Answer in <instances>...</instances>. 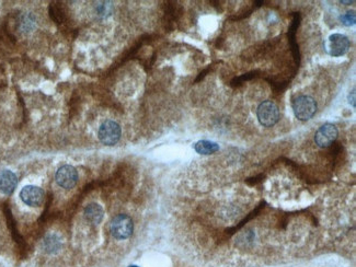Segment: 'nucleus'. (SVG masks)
I'll use <instances>...</instances> for the list:
<instances>
[{
    "mask_svg": "<svg viewBox=\"0 0 356 267\" xmlns=\"http://www.w3.org/2000/svg\"><path fill=\"white\" fill-rule=\"evenodd\" d=\"M340 2L341 3H344V4H351V3H354L355 1H354V0H352V1H344V0H341Z\"/></svg>",
    "mask_w": 356,
    "mask_h": 267,
    "instance_id": "obj_18",
    "label": "nucleus"
},
{
    "mask_svg": "<svg viewBox=\"0 0 356 267\" xmlns=\"http://www.w3.org/2000/svg\"><path fill=\"white\" fill-rule=\"evenodd\" d=\"M292 109L298 121L307 122L317 112V102L310 95H299L293 100Z\"/></svg>",
    "mask_w": 356,
    "mask_h": 267,
    "instance_id": "obj_1",
    "label": "nucleus"
},
{
    "mask_svg": "<svg viewBox=\"0 0 356 267\" xmlns=\"http://www.w3.org/2000/svg\"><path fill=\"white\" fill-rule=\"evenodd\" d=\"M121 126L117 122L110 121V119L102 123L99 128V132H98V136H99L100 141L105 146L117 145L119 138H121Z\"/></svg>",
    "mask_w": 356,
    "mask_h": 267,
    "instance_id": "obj_5",
    "label": "nucleus"
},
{
    "mask_svg": "<svg viewBox=\"0 0 356 267\" xmlns=\"http://www.w3.org/2000/svg\"><path fill=\"white\" fill-rule=\"evenodd\" d=\"M257 117L263 127H273L281 118V113H279L278 106L273 101L266 100L257 106Z\"/></svg>",
    "mask_w": 356,
    "mask_h": 267,
    "instance_id": "obj_2",
    "label": "nucleus"
},
{
    "mask_svg": "<svg viewBox=\"0 0 356 267\" xmlns=\"http://www.w3.org/2000/svg\"><path fill=\"white\" fill-rule=\"evenodd\" d=\"M350 47L351 42L349 38L341 33L331 34L324 42V50L332 57L344 56L350 51Z\"/></svg>",
    "mask_w": 356,
    "mask_h": 267,
    "instance_id": "obj_4",
    "label": "nucleus"
},
{
    "mask_svg": "<svg viewBox=\"0 0 356 267\" xmlns=\"http://www.w3.org/2000/svg\"><path fill=\"white\" fill-rule=\"evenodd\" d=\"M131 267H137V266H131Z\"/></svg>",
    "mask_w": 356,
    "mask_h": 267,
    "instance_id": "obj_19",
    "label": "nucleus"
},
{
    "mask_svg": "<svg viewBox=\"0 0 356 267\" xmlns=\"http://www.w3.org/2000/svg\"><path fill=\"white\" fill-rule=\"evenodd\" d=\"M97 12L98 15L102 18L109 17L111 15V12H112V3L108 1L100 2L99 6L97 7Z\"/></svg>",
    "mask_w": 356,
    "mask_h": 267,
    "instance_id": "obj_13",
    "label": "nucleus"
},
{
    "mask_svg": "<svg viewBox=\"0 0 356 267\" xmlns=\"http://www.w3.org/2000/svg\"><path fill=\"white\" fill-rule=\"evenodd\" d=\"M55 180L63 189H73L78 181V172L74 167L63 166L57 170Z\"/></svg>",
    "mask_w": 356,
    "mask_h": 267,
    "instance_id": "obj_8",
    "label": "nucleus"
},
{
    "mask_svg": "<svg viewBox=\"0 0 356 267\" xmlns=\"http://www.w3.org/2000/svg\"><path fill=\"white\" fill-rule=\"evenodd\" d=\"M20 197L25 205L31 207H39L41 206L45 198V193L44 191L35 185L24 186L20 192Z\"/></svg>",
    "mask_w": 356,
    "mask_h": 267,
    "instance_id": "obj_7",
    "label": "nucleus"
},
{
    "mask_svg": "<svg viewBox=\"0 0 356 267\" xmlns=\"http://www.w3.org/2000/svg\"><path fill=\"white\" fill-rule=\"evenodd\" d=\"M194 149L199 154L210 155L219 150V145L211 140H199L194 145Z\"/></svg>",
    "mask_w": 356,
    "mask_h": 267,
    "instance_id": "obj_12",
    "label": "nucleus"
},
{
    "mask_svg": "<svg viewBox=\"0 0 356 267\" xmlns=\"http://www.w3.org/2000/svg\"><path fill=\"white\" fill-rule=\"evenodd\" d=\"M104 211L103 208H102L99 204L92 203L89 204L88 206L84 208V217L86 219L91 222L93 225H99L100 222L103 219Z\"/></svg>",
    "mask_w": 356,
    "mask_h": 267,
    "instance_id": "obj_11",
    "label": "nucleus"
},
{
    "mask_svg": "<svg viewBox=\"0 0 356 267\" xmlns=\"http://www.w3.org/2000/svg\"><path fill=\"white\" fill-rule=\"evenodd\" d=\"M50 16L52 17V19L54 20L57 23H60L63 21V11L61 9L57 6V4L52 3L50 7Z\"/></svg>",
    "mask_w": 356,
    "mask_h": 267,
    "instance_id": "obj_14",
    "label": "nucleus"
},
{
    "mask_svg": "<svg viewBox=\"0 0 356 267\" xmlns=\"http://www.w3.org/2000/svg\"><path fill=\"white\" fill-rule=\"evenodd\" d=\"M299 23H300V15H299V12H295L293 15V21L288 29V42H289V46H291L293 56H294V58H295V63H296L297 67L300 63L299 47H298V44L296 41V33H297L298 26H299Z\"/></svg>",
    "mask_w": 356,
    "mask_h": 267,
    "instance_id": "obj_9",
    "label": "nucleus"
},
{
    "mask_svg": "<svg viewBox=\"0 0 356 267\" xmlns=\"http://www.w3.org/2000/svg\"><path fill=\"white\" fill-rule=\"evenodd\" d=\"M18 179L16 174L9 170L0 172V191L3 194L10 195L17 188Z\"/></svg>",
    "mask_w": 356,
    "mask_h": 267,
    "instance_id": "obj_10",
    "label": "nucleus"
},
{
    "mask_svg": "<svg viewBox=\"0 0 356 267\" xmlns=\"http://www.w3.org/2000/svg\"><path fill=\"white\" fill-rule=\"evenodd\" d=\"M257 73L256 71H252V73H249V74H244L242 76H240V77H236L233 81H231V84L233 86H240V84L243 83L244 81H248V80H251L252 78L256 77Z\"/></svg>",
    "mask_w": 356,
    "mask_h": 267,
    "instance_id": "obj_16",
    "label": "nucleus"
},
{
    "mask_svg": "<svg viewBox=\"0 0 356 267\" xmlns=\"http://www.w3.org/2000/svg\"><path fill=\"white\" fill-rule=\"evenodd\" d=\"M111 234L118 240H126L133 234L134 231V224L130 216L125 213L115 216L110 225Z\"/></svg>",
    "mask_w": 356,
    "mask_h": 267,
    "instance_id": "obj_3",
    "label": "nucleus"
},
{
    "mask_svg": "<svg viewBox=\"0 0 356 267\" xmlns=\"http://www.w3.org/2000/svg\"><path fill=\"white\" fill-rule=\"evenodd\" d=\"M355 95H356V93H355V89H353V90H352V92H350V95H349V103L351 104V105H352L353 106V108H355V101H356V99H355Z\"/></svg>",
    "mask_w": 356,
    "mask_h": 267,
    "instance_id": "obj_17",
    "label": "nucleus"
},
{
    "mask_svg": "<svg viewBox=\"0 0 356 267\" xmlns=\"http://www.w3.org/2000/svg\"><path fill=\"white\" fill-rule=\"evenodd\" d=\"M339 131L335 124L326 123L315 134V142L320 148H328L336 140Z\"/></svg>",
    "mask_w": 356,
    "mask_h": 267,
    "instance_id": "obj_6",
    "label": "nucleus"
},
{
    "mask_svg": "<svg viewBox=\"0 0 356 267\" xmlns=\"http://www.w3.org/2000/svg\"><path fill=\"white\" fill-rule=\"evenodd\" d=\"M340 20L342 22V24L345 25V26H351V25H354L355 22H356V15L354 11H349L344 13V15H342L340 17Z\"/></svg>",
    "mask_w": 356,
    "mask_h": 267,
    "instance_id": "obj_15",
    "label": "nucleus"
}]
</instances>
